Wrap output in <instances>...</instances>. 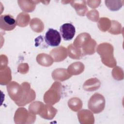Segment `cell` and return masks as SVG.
<instances>
[{
    "mask_svg": "<svg viewBox=\"0 0 124 124\" xmlns=\"http://www.w3.org/2000/svg\"><path fill=\"white\" fill-rule=\"evenodd\" d=\"M105 107V99L101 94L95 93L88 102V108L94 113L101 112Z\"/></svg>",
    "mask_w": 124,
    "mask_h": 124,
    "instance_id": "1",
    "label": "cell"
},
{
    "mask_svg": "<svg viewBox=\"0 0 124 124\" xmlns=\"http://www.w3.org/2000/svg\"><path fill=\"white\" fill-rule=\"evenodd\" d=\"M45 39L46 43L48 46H57L61 43V36L57 30L50 28L46 33Z\"/></svg>",
    "mask_w": 124,
    "mask_h": 124,
    "instance_id": "2",
    "label": "cell"
},
{
    "mask_svg": "<svg viewBox=\"0 0 124 124\" xmlns=\"http://www.w3.org/2000/svg\"><path fill=\"white\" fill-rule=\"evenodd\" d=\"M16 21L10 15H1L0 17V27L4 31H12L16 25Z\"/></svg>",
    "mask_w": 124,
    "mask_h": 124,
    "instance_id": "3",
    "label": "cell"
},
{
    "mask_svg": "<svg viewBox=\"0 0 124 124\" xmlns=\"http://www.w3.org/2000/svg\"><path fill=\"white\" fill-rule=\"evenodd\" d=\"M60 31L62 38L66 41L72 39L76 32L74 26L69 23H64L60 27Z\"/></svg>",
    "mask_w": 124,
    "mask_h": 124,
    "instance_id": "4",
    "label": "cell"
},
{
    "mask_svg": "<svg viewBox=\"0 0 124 124\" xmlns=\"http://www.w3.org/2000/svg\"><path fill=\"white\" fill-rule=\"evenodd\" d=\"M91 39L90 34L87 33H82L77 37L74 41V45L75 47L78 48L84 46Z\"/></svg>",
    "mask_w": 124,
    "mask_h": 124,
    "instance_id": "5",
    "label": "cell"
},
{
    "mask_svg": "<svg viewBox=\"0 0 124 124\" xmlns=\"http://www.w3.org/2000/svg\"><path fill=\"white\" fill-rule=\"evenodd\" d=\"M29 15L28 14L21 13L19 14L16 18V23L17 25L21 27H24L28 24L30 20Z\"/></svg>",
    "mask_w": 124,
    "mask_h": 124,
    "instance_id": "6",
    "label": "cell"
},
{
    "mask_svg": "<svg viewBox=\"0 0 124 124\" xmlns=\"http://www.w3.org/2000/svg\"><path fill=\"white\" fill-rule=\"evenodd\" d=\"M72 3H71V5L75 8L76 9L77 14H79V12H81V11H83V13L85 14L86 13V11L87 10V8L86 6V1H84L83 3V1H72Z\"/></svg>",
    "mask_w": 124,
    "mask_h": 124,
    "instance_id": "7",
    "label": "cell"
},
{
    "mask_svg": "<svg viewBox=\"0 0 124 124\" xmlns=\"http://www.w3.org/2000/svg\"><path fill=\"white\" fill-rule=\"evenodd\" d=\"M96 42L94 40L90 39L83 47V49L85 54H92L95 52Z\"/></svg>",
    "mask_w": 124,
    "mask_h": 124,
    "instance_id": "8",
    "label": "cell"
},
{
    "mask_svg": "<svg viewBox=\"0 0 124 124\" xmlns=\"http://www.w3.org/2000/svg\"><path fill=\"white\" fill-rule=\"evenodd\" d=\"M124 1L116 0V1H109L106 0L105 3L106 6L111 11L118 10L123 5Z\"/></svg>",
    "mask_w": 124,
    "mask_h": 124,
    "instance_id": "9",
    "label": "cell"
},
{
    "mask_svg": "<svg viewBox=\"0 0 124 124\" xmlns=\"http://www.w3.org/2000/svg\"><path fill=\"white\" fill-rule=\"evenodd\" d=\"M36 1H29V0H23V1H21V0H18V3L19 6L21 7V9L26 12L27 10V7H31L33 9H34L35 7V2Z\"/></svg>",
    "mask_w": 124,
    "mask_h": 124,
    "instance_id": "10",
    "label": "cell"
}]
</instances>
